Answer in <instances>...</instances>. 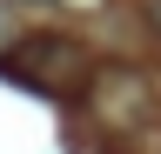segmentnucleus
Returning <instances> with one entry per match:
<instances>
[{
    "instance_id": "2",
    "label": "nucleus",
    "mask_w": 161,
    "mask_h": 154,
    "mask_svg": "<svg viewBox=\"0 0 161 154\" xmlns=\"http://www.w3.org/2000/svg\"><path fill=\"white\" fill-rule=\"evenodd\" d=\"M54 7H101V0H54Z\"/></svg>"
},
{
    "instance_id": "1",
    "label": "nucleus",
    "mask_w": 161,
    "mask_h": 154,
    "mask_svg": "<svg viewBox=\"0 0 161 154\" xmlns=\"http://www.w3.org/2000/svg\"><path fill=\"white\" fill-rule=\"evenodd\" d=\"M7 40H20V27H14V13H7V0H0V47Z\"/></svg>"
}]
</instances>
